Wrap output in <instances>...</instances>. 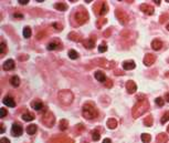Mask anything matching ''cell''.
I'll list each match as a JSON object with an SVG mask.
<instances>
[{
	"label": "cell",
	"instance_id": "cell-53",
	"mask_svg": "<svg viewBox=\"0 0 169 143\" xmlns=\"http://www.w3.org/2000/svg\"><path fill=\"white\" fill-rule=\"evenodd\" d=\"M115 75L119 76V75H123V72H120V71H116V73H115Z\"/></svg>",
	"mask_w": 169,
	"mask_h": 143
},
{
	"label": "cell",
	"instance_id": "cell-17",
	"mask_svg": "<svg viewBox=\"0 0 169 143\" xmlns=\"http://www.w3.org/2000/svg\"><path fill=\"white\" fill-rule=\"evenodd\" d=\"M69 39L70 40H72V41H75V42H79V41H82V37H81V34H77V32H70L69 34Z\"/></svg>",
	"mask_w": 169,
	"mask_h": 143
},
{
	"label": "cell",
	"instance_id": "cell-31",
	"mask_svg": "<svg viewBox=\"0 0 169 143\" xmlns=\"http://www.w3.org/2000/svg\"><path fill=\"white\" fill-rule=\"evenodd\" d=\"M152 123H154V119H152V115H148L144 119V124L145 126H152Z\"/></svg>",
	"mask_w": 169,
	"mask_h": 143
},
{
	"label": "cell",
	"instance_id": "cell-5",
	"mask_svg": "<svg viewBox=\"0 0 169 143\" xmlns=\"http://www.w3.org/2000/svg\"><path fill=\"white\" fill-rule=\"evenodd\" d=\"M41 121H42V123L45 126L52 128L53 124H54V122H55V118H54V115H53L52 112H50V111H45V112L43 113Z\"/></svg>",
	"mask_w": 169,
	"mask_h": 143
},
{
	"label": "cell",
	"instance_id": "cell-40",
	"mask_svg": "<svg viewBox=\"0 0 169 143\" xmlns=\"http://www.w3.org/2000/svg\"><path fill=\"white\" fill-rule=\"evenodd\" d=\"M168 18H169V15H167V13L161 15L160 18H159V19H160V20H159V22H160V23H164L166 20H168Z\"/></svg>",
	"mask_w": 169,
	"mask_h": 143
},
{
	"label": "cell",
	"instance_id": "cell-45",
	"mask_svg": "<svg viewBox=\"0 0 169 143\" xmlns=\"http://www.w3.org/2000/svg\"><path fill=\"white\" fill-rule=\"evenodd\" d=\"M0 143H10V141H9V139H7V138H1Z\"/></svg>",
	"mask_w": 169,
	"mask_h": 143
},
{
	"label": "cell",
	"instance_id": "cell-28",
	"mask_svg": "<svg viewBox=\"0 0 169 143\" xmlns=\"http://www.w3.org/2000/svg\"><path fill=\"white\" fill-rule=\"evenodd\" d=\"M37 130H38V128H37L35 124H30V126H28V128H27V133L30 135H33L37 132Z\"/></svg>",
	"mask_w": 169,
	"mask_h": 143
},
{
	"label": "cell",
	"instance_id": "cell-3",
	"mask_svg": "<svg viewBox=\"0 0 169 143\" xmlns=\"http://www.w3.org/2000/svg\"><path fill=\"white\" fill-rule=\"evenodd\" d=\"M58 98H59V101L61 104L63 105H69L73 102V99H74V95L73 93L71 92L70 90H62L60 91L59 94H58Z\"/></svg>",
	"mask_w": 169,
	"mask_h": 143
},
{
	"label": "cell",
	"instance_id": "cell-20",
	"mask_svg": "<svg viewBox=\"0 0 169 143\" xmlns=\"http://www.w3.org/2000/svg\"><path fill=\"white\" fill-rule=\"evenodd\" d=\"M94 77H95V79H96L97 81H100V82H105V81L107 80V78L105 77V75H104L102 71H96Z\"/></svg>",
	"mask_w": 169,
	"mask_h": 143
},
{
	"label": "cell",
	"instance_id": "cell-46",
	"mask_svg": "<svg viewBox=\"0 0 169 143\" xmlns=\"http://www.w3.org/2000/svg\"><path fill=\"white\" fill-rule=\"evenodd\" d=\"M18 1H19L20 5H27L29 2V0H18Z\"/></svg>",
	"mask_w": 169,
	"mask_h": 143
},
{
	"label": "cell",
	"instance_id": "cell-35",
	"mask_svg": "<svg viewBox=\"0 0 169 143\" xmlns=\"http://www.w3.org/2000/svg\"><path fill=\"white\" fill-rule=\"evenodd\" d=\"M69 57L72 60H75L79 58V53H77L75 50H70L69 51Z\"/></svg>",
	"mask_w": 169,
	"mask_h": 143
},
{
	"label": "cell",
	"instance_id": "cell-52",
	"mask_svg": "<svg viewBox=\"0 0 169 143\" xmlns=\"http://www.w3.org/2000/svg\"><path fill=\"white\" fill-rule=\"evenodd\" d=\"M155 3H156L157 6H159V5H160V1H159V0H155Z\"/></svg>",
	"mask_w": 169,
	"mask_h": 143
},
{
	"label": "cell",
	"instance_id": "cell-49",
	"mask_svg": "<svg viewBox=\"0 0 169 143\" xmlns=\"http://www.w3.org/2000/svg\"><path fill=\"white\" fill-rule=\"evenodd\" d=\"M103 143H112V141H110V139L107 138V139H104L103 140Z\"/></svg>",
	"mask_w": 169,
	"mask_h": 143
},
{
	"label": "cell",
	"instance_id": "cell-14",
	"mask_svg": "<svg viewBox=\"0 0 169 143\" xmlns=\"http://www.w3.org/2000/svg\"><path fill=\"white\" fill-rule=\"evenodd\" d=\"M3 104H6V105L9 107V108H13V107H16V102H15V100H13V98L10 97V95H7V97L3 98Z\"/></svg>",
	"mask_w": 169,
	"mask_h": 143
},
{
	"label": "cell",
	"instance_id": "cell-29",
	"mask_svg": "<svg viewBox=\"0 0 169 143\" xmlns=\"http://www.w3.org/2000/svg\"><path fill=\"white\" fill-rule=\"evenodd\" d=\"M31 105H32V108H33L34 110H37V111L43 109V103L41 101H38V100H37V101H32Z\"/></svg>",
	"mask_w": 169,
	"mask_h": 143
},
{
	"label": "cell",
	"instance_id": "cell-33",
	"mask_svg": "<svg viewBox=\"0 0 169 143\" xmlns=\"http://www.w3.org/2000/svg\"><path fill=\"white\" fill-rule=\"evenodd\" d=\"M100 138H101V134H100L98 130H93L92 131V139H93L94 141H98Z\"/></svg>",
	"mask_w": 169,
	"mask_h": 143
},
{
	"label": "cell",
	"instance_id": "cell-32",
	"mask_svg": "<svg viewBox=\"0 0 169 143\" xmlns=\"http://www.w3.org/2000/svg\"><path fill=\"white\" fill-rule=\"evenodd\" d=\"M31 28L30 27H25V29H23V37H25V39H29L30 37H31Z\"/></svg>",
	"mask_w": 169,
	"mask_h": 143
},
{
	"label": "cell",
	"instance_id": "cell-26",
	"mask_svg": "<svg viewBox=\"0 0 169 143\" xmlns=\"http://www.w3.org/2000/svg\"><path fill=\"white\" fill-rule=\"evenodd\" d=\"M59 128H60V130H61V131H67V130H68V128H69L68 120H65V119L61 120V121H60Z\"/></svg>",
	"mask_w": 169,
	"mask_h": 143
},
{
	"label": "cell",
	"instance_id": "cell-16",
	"mask_svg": "<svg viewBox=\"0 0 169 143\" xmlns=\"http://www.w3.org/2000/svg\"><path fill=\"white\" fill-rule=\"evenodd\" d=\"M162 46H164V43L161 40L159 39H155V40H152V50H160L161 48H162Z\"/></svg>",
	"mask_w": 169,
	"mask_h": 143
},
{
	"label": "cell",
	"instance_id": "cell-50",
	"mask_svg": "<svg viewBox=\"0 0 169 143\" xmlns=\"http://www.w3.org/2000/svg\"><path fill=\"white\" fill-rule=\"evenodd\" d=\"M110 31H112V29H108V30H107V31H106V32H105V36H107V37H108V36H110Z\"/></svg>",
	"mask_w": 169,
	"mask_h": 143
},
{
	"label": "cell",
	"instance_id": "cell-34",
	"mask_svg": "<svg viewBox=\"0 0 169 143\" xmlns=\"http://www.w3.org/2000/svg\"><path fill=\"white\" fill-rule=\"evenodd\" d=\"M167 121H169V111H166L164 113V115L161 117V120H160L161 124H165Z\"/></svg>",
	"mask_w": 169,
	"mask_h": 143
},
{
	"label": "cell",
	"instance_id": "cell-44",
	"mask_svg": "<svg viewBox=\"0 0 169 143\" xmlns=\"http://www.w3.org/2000/svg\"><path fill=\"white\" fill-rule=\"evenodd\" d=\"M44 37H45V34H44V32H39V34H37V39H38V40H41Z\"/></svg>",
	"mask_w": 169,
	"mask_h": 143
},
{
	"label": "cell",
	"instance_id": "cell-22",
	"mask_svg": "<svg viewBox=\"0 0 169 143\" xmlns=\"http://www.w3.org/2000/svg\"><path fill=\"white\" fill-rule=\"evenodd\" d=\"M50 143H73V141L68 138H57V139L52 140Z\"/></svg>",
	"mask_w": 169,
	"mask_h": 143
},
{
	"label": "cell",
	"instance_id": "cell-2",
	"mask_svg": "<svg viewBox=\"0 0 169 143\" xmlns=\"http://www.w3.org/2000/svg\"><path fill=\"white\" fill-rule=\"evenodd\" d=\"M82 114L86 120H92V119L96 118L98 115V111L94 107L92 103H86L83 110H82Z\"/></svg>",
	"mask_w": 169,
	"mask_h": 143
},
{
	"label": "cell",
	"instance_id": "cell-38",
	"mask_svg": "<svg viewBox=\"0 0 169 143\" xmlns=\"http://www.w3.org/2000/svg\"><path fill=\"white\" fill-rule=\"evenodd\" d=\"M7 52V46L6 43L2 41L1 42V46H0V54H5Z\"/></svg>",
	"mask_w": 169,
	"mask_h": 143
},
{
	"label": "cell",
	"instance_id": "cell-39",
	"mask_svg": "<svg viewBox=\"0 0 169 143\" xmlns=\"http://www.w3.org/2000/svg\"><path fill=\"white\" fill-rule=\"evenodd\" d=\"M155 102H156V104H157L158 107H164V104H165V100H164L162 98H160V97H159V98H157Z\"/></svg>",
	"mask_w": 169,
	"mask_h": 143
},
{
	"label": "cell",
	"instance_id": "cell-30",
	"mask_svg": "<svg viewBox=\"0 0 169 143\" xmlns=\"http://www.w3.org/2000/svg\"><path fill=\"white\" fill-rule=\"evenodd\" d=\"M140 139H142V141L144 143H149L152 141V136H150V134H148V133H143V134L140 135Z\"/></svg>",
	"mask_w": 169,
	"mask_h": 143
},
{
	"label": "cell",
	"instance_id": "cell-25",
	"mask_svg": "<svg viewBox=\"0 0 169 143\" xmlns=\"http://www.w3.org/2000/svg\"><path fill=\"white\" fill-rule=\"evenodd\" d=\"M106 126H107V128L108 129H110V130H113V129H115L116 126H117V121L115 120V119H108L107 120V123H106Z\"/></svg>",
	"mask_w": 169,
	"mask_h": 143
},
{
	"label": "cell",
	"instance_id": "cell-7",
	"mask_svg": "<svg viewBox=\"0 0 169 143\" xmlns=\"http://www.w3.org/2000/svg\"><path fill=\"white\" fill-rule=\"evenodd\" d=\"M93 62L96 66H100V67L105 68V69H113L115 67V62L114 61H107L106 59H103V58L95 59Z\"/></svg>",
	"mask_w": 169,
	"mask_h": 143
},
{
	"label": "cell",
	"instance_id": "cell-54",
	"mask_svg": "<svg viewBox=\"0 0 169 143\" xmlns=\"http://www.w3.org/2000/svg\"><path fill=\"white\" fill-rule=\"evenodd\" d=\"M165 77H167V78H169V72H166V73H165Z\"/></svg>",
	"mask_w": 169,
	"mask_h": 143
},
{
	"label": "cell",
	"instance_id": "cell-48",
	"mask_svg": "<svg viewBox=\"0 0 169 143\" xmlns=\"http://www.w3.org/2000/svg\"><path fill=\"white\" fill-rule=\"evenodd\" d=\"M3 132H5V126H3V124H1V126H0V133L2 134Z\"/></svg>",
	"mask_w": 169,
	"mask_h": 143
},
{
	"label": "cell",
	"instance_id": "cell-8",
	"mask_svg": "<svg viewBox=\"0 0 169 143\" xmlns=\"http://www.w3.org/2000/svg\"><path fill=\"white\" fill-rule=\"evenodd\" d=\"M115 15H116V17H117V19H118V21L122 23V25H126V23H128L129 17H128V15H127L124 10H122V9H116Z\"/></svg>",
	"mask_w": 169,
	"mask_h": 143
},
{
	"label": "cell",
	"instance_id": "cell-41",
	"mask_svg": "<svg viewBox=\"0 0 169 143\" xmlns=\"http://www.w3.org/2000/svg\"><path fill=\"white\" fill-rule=\"evenodd\" d=\"M7 114H8V111L5 109V108H0V117L1 118H5V117H7Z\"/></svg>",
	"mask_w": 169,
	"mask_h": 143
},
{
	"label": "cell",
	"instance_id": "cell-37",
	"mask_svg": "<svg viewBox=\"0 0 169 143\" xmlns=\"http://www.w3.org/2000/svg\"><path fill=\"white\" fill-rule=\"evenodd\" d=\"M106 50H107V46H106V43H105V42H102L101 44L98 46V51H100L101 53H103V52H105Z\"/></svg>",
	"mask_w": 169,
	"mask_h": 143
},
{
	"label": "cell",
	"instance_id": "cell-36",
	"mask_svg": "<svg viewBox=\"0 0 169 143\" xmlns=\"http://www.w3.org/2000/svg\"><path fill=\"white\" fill-rule=\"evenodd\" d=\"M106 22H107V19H105V18L98 19V20H97V23H96V25H97V28H98V29H102V27L105 25Z\"/></svg>",
	"mask_w": 169,
	"mask_h": 143
},
{
	"label": "cell",
	"instance_id": "cell-27",
	"mask_svg": "<svg viewBox=\"0 0 169 143\" xmlns=\"http://www.w3.org/2000/svg\"><path fill=\"white\" fill-rule=\"evenodd\" d=\"M34 118H35V115H34L33 113H31V112H25V113L22 114V119H23L25 121H28V122L34 120Z\"/></svg>",
	"mask_w": 169,
	"mask_h": 143
},
{
	"label": "cell",
	"instance_id": "cell-13",
	"mask_svg": "<svg viewBox=\"0 0 169 143\" xmlns=\"http://www.w3.org/2000/svg\"><path fill=\"white\" fill-rule=\"evenodd\" d=\"M126 90L128 93H130V94H133V93L136 92V90H137V85L134 81H127L126 82Z\"/></svg>",
	"mask_w": 169,
	"mask_h": 143
},
{
	"label": "cell",
	"instance_id": "cell-10",
	"mask_svg": "<svg viewBox=\"0 0 169 143\" xmlns=\"http://www.w3.org/2000/svg\"><path fill=\"white\" fill-rule=\"evenodd\" d=\"M155 61H156V56L152 54V53H147L144 58V64L149 67V66H152L155 63Z\"/></svg>",
	"mask_w": 169,
	"mask_h": 143
},
{
	"label": "cell",
	"instance_id": "cell-55",
	"mask_svg": "<svg viewBox=\"0 0 169 143\" xmlns=\"http://www.w3.org/2000/svg\"><path fill=\"white\" fill-rule=\"evenodd\" d=\"M166 28H167V30H168V31H169V23H168V25H167V27H166Z\"/></svg>",
	"mask_w": 169,
	"mask_h": 143
},
{
	"label": "cell",
	"instance_id": "cell-4",
	"mask_svg": "<svg viewBox=\"0 0 169 143\" xmlns=\"http://www.w3.org/2000/svg\"><path fill=\"white\" fill-rule=\"evenodd\" d=\"M74 20L76 21L77 25H84L88 20V13L84 9H80L74 13Z\"/></svg>",
	"mask_w": 169,
	"mask_h": 143
},
{
	"label": "cell",
	"instance_id": "cell-23",
	"mask_svg": "<svg viewBox=\"0 0 169 143\" xmlns=\"http://www.w3.org/2000/svg\"><path fill=\"white\" fill-rule=\"evenodd\" d=\"M10 84L12 85V87H15V88H17L20 85V79H19V77L17 76H12L10 78Z\"/></svg>",
	"mask_w": 169,
	"mask_h": 143
},
{
	"label": "cell",
	"instance_id": "cell-42",
	"mask_svg": "<svg viewBox=\"0 0 169 143\" xmlns=\"http://www.w3.org/2000/svg\"><path fill=\"white\" fill-rule=\"evenodd\" d=\"M104 85H105L106 88H112V87H113V81H112L110 79H107V80L104 82Z\"/></svg>",
	"mask_w": 169,
	"mask_h": 143
},
{
	"label": "cell",
	"instance_id": "cell-47",
	"mask_svg": "<svg viewBox=\"0 0 169 143\" xmlns=\"http://www.w3.org/2000/svg\"><path fill=\"white\" fill-rule=\"evenodd\" d=\"M13 17H15V18H20V19H21V18L23 17V16H22L21 13H15V15H13Z\"/></svg>",
	"mask_w": 169,
	"mask_h": 143
},
{
	"label": "cell",
	"instance_id": "cell-9",
	"mask_svg": "<svg viewBox=\"0 0 169 143\" xmlns=\"http://www.w3.org/2000/svg\"><path fill=\"white\" fill-rule=\"evenodd\" d=\"M83 46L86 49H93L95 47V42H96V36H91V38L83 40Z\"/></svg>",
	"mask_w": 169,
	"mask_h": 143
},
{
	"label": "cell",
	"instance_id": "cell-43",
	"mask_svg": "<svg viewBox=\"0 0 169 143\" xmlns=\"http://www.w3.org/2000/svg\"><path fill=\"white\" fill-rule=\"evenodd\" d=\"M52 27H54V29H55V30H58V31H59V30L61 31V30L63 29V28H62V25H59V23H53Z\"/></svg>",
	"mask_w": 169,
	"mask_h": 143
},
{
	"label": "cell",
	"instance_id": "cell-18",
	"mask_svg": "<svg viewBox=\"0 0 169 143\" xmlns=\"http://www.w3.org/2000/svg\"><path fill=\"white\" fill-rule=\"evenodd\" d=\"M55 49H62V44L59 41H52L48 44V50H55Z\"/></svg>",
	"mask_w": 169,
	"mask_h": 143
},
{
	"label": "cell",
	"instance_id": "cell-56",
	"mask_svg": "<svg viewBox=\"0 0 169 143\" xmlns=\"http://www.w3.org/2000/svg\"><path fill=\"white\" fill-rule=\"evenodd\" d=\"M167 132L169 133V126H168V128H167Z\"/></svg>",
	"mask_w": 169,
	"mask_h": 143
},
{
	"label": "cell",
	"instance_id": "cell-51",
	"mask_svg": "<svg viewBox=\"0 0 169 143\" xmlns=\"http://www.w3.org/2000/svg\"><path fill=\"white\" fill-rule=\"evenodd\" d=\"M165 99H166V101L169 102V93H166V97H165Z\"/></svg>",
	"mask_w": 169,
	"mask_h": 143
},
{
	"label": "cell",
	"instance_id": "cell-1",
	"mask_svg": "<svg viewBox=\"0 0 169 143\" xmlns=\"http://www.w3.org/2000/svg\"><path fill=\"white\" fill-rule=\"evenodd\" d=\"M148 109H149V102H148L147 99L142 100V101H138L134 105L133 110H132V115H133V118L135 119L139 118L144 113H146L148 111Z\"/></svg>",
	"mask_w": 169,
	"mask_h": 143
},
{
	"label": "cell",
	"instance_id": "cell-21",
	"mask_svg": "<svg viewBox=\"0 0 169 143\" xmlns=\"http://www.w3.org/2000/svg\"><path fill=\"white\" fill-rule=\"evenodd\" d=\"M168 141V136L166 133H159L156 138V142L157 143H167Z\"/></svg>",
	"mask_w": 169,
	"mask_h": 143
},
{
	"label": "cell",
	"instance_id": "cell-12",
	"mask_svg": "<svg viewBox=\"0 0 169 143\" xmlns=\"http://www.w3.org/2000/svg\"><path fill=\"white\" fill-rule=\"evenodd\" d=\"M140 10L146 13V15H148V16H152L154 15V12H155V9L152 6L150 5H148V3H143V5H140Z\"/></svg>",
	"mask_w": 169,
	"mask_h": 143
},
{
	"label": "cell",
	"instance_id": "cell-24",
	"mask_svg": "<svg viewBox=\"0 0 169 143\" xmlns=\"http://www.w3.org/2000/svg\"><path fill=\"white\" fill-rule=\"evenodd\" d=\"M54 8L60 11H65V10H68V5L64 2H58L54 5Z\"/></svg>",
	"mask_w": 169,
	"mask_h": 143
},
{
	"label": "cell",
	"instance_id": "cell-19",
	"mask_svg": "<svg viewBox=\"0 0 169 143\" xmlns=\"http://www.w3.org/2000/svg\"><path fill=\"white\" fill-rule=\"evenodd\" d=\"M136 64L135 62L133 61V60H129V61H124V63H123V68H124V70H133V69H135Z\"/></svg>",
	"mask_w": 169,
	"mask_h": 143
},
{
	"label": "cell",
	"instance_id": "cell-11",
	"mask_svg": "<svg viewBox=\"0 0 169 143\" xmlns=\"http://www.w3.org/2000/svg\"><path fill=\"white\" fill-rule=\"evenodd\" d=\"M11 132H12L13 136H20L22 134V132H23V129H22V126H20L19 123H13L12 128H11Z\"/></svg>",
	"mask_w": 169,
	"mask_h": 143
},
{
	"label": "cell",
	"instance_id": "cell-15",
	"mask_svg": "<svg viewBox=\"0 0 169 143\" xmlns=\"http://www.w3.org/2000/svg\"><path fill=\"white\" fill-rule=\"evenodd\" d=\"M15 66H16V64H15V61L12 59H9L3 63L2 68H3V70H6V71H10V70H13V69H15Z\"/></svg>",
	"mask_w": 169,
	"mask_h": 143
},
{
	"label": "cell",
	"instance_id": "cell-6",
	"mask_svg": "<svg viewBox=\"0 0 169 143\" xmlns=\"http://www.w3.org/2000/svg\"><path fill=\"white\" fill-rule=\"evenodd\" d=\"M93 9H94V12H95L96 15H98V16H104V15H106L107 11H108V7H107L106 2H104V1L96 2V3L94 5Z\"/></svg>",
	"mask_w": 169,
	"mask_h": 143
}]
</instances>
